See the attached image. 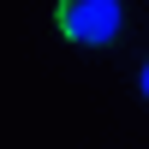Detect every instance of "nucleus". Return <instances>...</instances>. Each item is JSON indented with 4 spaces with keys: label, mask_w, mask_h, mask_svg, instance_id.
I'll use <instances>...</instances> for the list:
<instances>
[{
    "label": "nucleus",
    "mask_w": 149,
    "mask_h": 149,
    "mask_svg": "<svg viewBox=\"0 0 149 149\" xmlns=\"http://www.w3.org/2000/svg\"><path fill=\"white\" fill-rule=\"evenodd\" d=\"M60 36L78 48H107L125 30V0H60Z\"/></svg>",
    "instance_id": "f257e3e1"
},
{
    "label": "nucleus",
    "mask_w": 149,
    "mask_h": 149,
    "mask_svg": "<svg viewBox=\"0 0 149 149\" xmlns=\"http://www.w3.org/2000/svg\"><path fill=\"white\" fill-rule=\"evenodd\" d=\"M137 90H143V102H149V60L137 66Z\"/></svg>",
    "instance_id": "f03ea898"
}]
</instances>
